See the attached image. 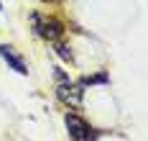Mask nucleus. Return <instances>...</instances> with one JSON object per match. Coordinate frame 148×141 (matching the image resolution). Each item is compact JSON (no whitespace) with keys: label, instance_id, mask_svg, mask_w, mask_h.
<instances>
[{"label":"nucleus","instance_id":"f257e3e1","mask_svg":"<svg viewBox=\"0 0 148 141\" xmlns=\"http://www.w3.org/2000/svg\"><path fill=\"white\" fill-rule=\"evenodd\" d=\"M64 123H66V128H69V133H72L74 141H92L95 136H97V133H95V131H92L79 115H74V113L64 118Z\"/></svg>","mask_w":148,"mask_h":141},{"label":"nucleus","instance_id":"f03ea898","mask_svg":"<svg viewBox=\"0 0 148 141\" xmlns=\"http://www.w3.org/2000/svg\"><path fill=\"white\" fill-rule=\"evenodd\" d=\"M33 23H36V31L41 33L44 39H49V41H56L61 33H64V26H61V21H56V18L33 16Z\"/></svg>","mask_w":148,"mask_h":141},{"label":"nucleus","instance_id":"7ed1b4c3","mask_svg":"<svg viewBox=\"0 0 148 141\" xmlns=\"http://www.w3.org/2000/svg\"><path fill=\"white\" fill-rule=\"evenodd\" d=\"M56 95H59L64 103H69V105H74V108H79L82 105V95H84V90H82V85H59L56 87Z\"/></svg>","mask_w":148,"mask_h":141},{"label":"nucleus","instance_id":"20e7f679","mask_svg":"<svg viewBox=\"0 0 148 141\" xmlns=\"http://www.w3.org/2000/svg\"><path fill=\"white\" fill-rule=\"evenodd\" d=\"M0 57H3V59H5L8 64H10V67H13V69L18 72V75H26V72H28V69H26V64H23V59L13 54V46L3 44V46H0Z\"/></svg>","mask_w":148,"mask_h":141},{"label":"nucleus","instance_id":"39448f33","mask_svg":"<svg viewBox=\"0 0 148 141\" xmlns=\"http://www.w3.org/2000/svg\"><path fill=\"white\" fill-rule=\"evenodd\" d=\"M56 54H59L61 59L72 62V51H69V46H64V44H56Z\"/></svg>","mask_w":148,"mask_h":141},{"label":"nucleus","instance_id":"423d86ee","mask_svg":"<svg viewBox=\"0 0 148 141\" xmlns=\"http://www.w3.org/2000/svg\"><path fill=\"white\" fill-rule=\"evenodd\" d=\"M92 82H107V75H95V77H84L82 85H92Z\"/></svg>","mask_w":148,"mask_h":141}]
</instances>
